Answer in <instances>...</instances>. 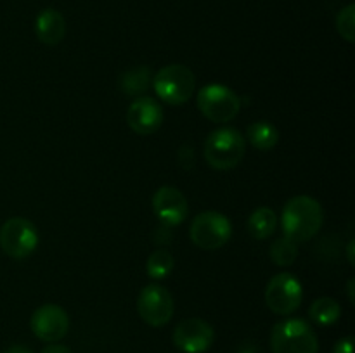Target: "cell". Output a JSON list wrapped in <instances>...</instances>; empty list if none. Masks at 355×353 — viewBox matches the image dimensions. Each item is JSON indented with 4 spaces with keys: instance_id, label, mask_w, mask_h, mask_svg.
<instances>
[{
    "instance_id": "17",
    "label": "cell",
    "mask_w": 355,
    "mask_h": 353,
    "mask_svg": "<svg viewBox=\"0 0 355 353\" xmlns=\"http://www.w3.org/2000/svg\"><path fill=\"white\" fill-rule=\"evenodd\" d=\"M309 317L318 325H322V327L333 325L342 317V307H340L335 298H318L309 308Z\"/></svg>"
},
{
    "instance_id": "12",
    "label": "cell",
    "mask_w": 355,
    "mask_h": 353,
    "mask_svg": "<svg viewBox=\"0 0 355 353\" xmlns=\"http://www.w3.org/2000/svg\"><path fill=\"white\" fill-rule=\"evenodd\" d=\"M153 210L162 224L177 227L187 218L189 204H187L186 196L177 187L163 185L153 196Z\"/></svg>"
},
{
    "instance_id": "13",
    "label": "cell",
    "mask_w": 355,
    "mask_h": 353,
    "mask_svg": "<svg viewBox=\"0 0 355 353\" xmlns=\"http://www.w3.org/2000/svg\"><path fill=\"white\" fill-rule=\"evenodd\" d=\"M163 116L165 114L158 100L149 96H141L128 107L127 123L137 135H151L162 127Z\"/></svg>"
},
{
    "instance_id": "22",
    "label": "cell",
    "mask_w": 355,
    "mask_h": 353,
    "mask_svg": "<svg viewBox=\"0 0 355 353\" xmlns=\"http://www.w3.org/2000/svg\"><path fill=\"white\" fill-rule=\"evenodd\" d=\"M333 353H354V339L350 336L338 339L333 346Z\"/></svg>"
},
{
    "instance_id": "21",
    "label": "cell",
    "mask_w": 355,
    "mask_h": 353,
    "mask_svg": "<svg viewBox=\"0 0 355 353\" xmlns=\"http://www.w3.org/2000/svg\"><path fill=\"white\" fill-rule=\"evenodd\" d=\"M336 30L347 42H355V6L349 3L336 14Z\"/></svg>"
},
{
    "instance_id": "9",
    "label": "cell",
    "mask_w": 355,
    "mask_h": 353,
    "mask_svg": "<svg viewBox=\"0 0 355 353\" xmlns=\"http://www.w3.org/2000/svg\"><path fill=\"white\" fill-rule=\"evenodd\" d=\"M137 311L142 320L151 327L168 324L175 311V301L170 291L159 284H149L137 298Z\"/></svg>"
},
{
    "instance_id": "23",
    "label": "cell",
    "mask_w": 355,
    "mask_h": 353,
    "mask_svg": "<svg viewBox=\"0 0 355 353\" xmlns=\"http://www.w3.org/2000/svg\"><path fill=\"white\" fill-rule=\"evenodd\" d=\"M40 353H73L68 346L58 345V343H51L49 346H45Z\"/></svg>"
},
{
    "instance_id": "10",
    "label": "cell",
    "mask_w": 355,
    "mask_h": 353,
    "mask_svg": "<svg viewBox=\"0 0 355 353\" xmlns=\"http://www.w3.org/2000/svg\"><path fill=\"white\" fill-rule=\"evenodd\" d=\"M173 345L184 353H205L215 341V331L203 318H186L173 329Z\"/></svg>"
},
{
    "instance_id": "18",
    "label": "cell",
    "mask_w": 355,
    "mask_h": 353,
    "mask_svg": "<svg viewBox=\"0 0 355 353\" xmlns=\"http://www.w3.org/2000/svg\"><path fill=\"white\" fill-rule=\"evenodd\" d=\"M153 82L151 69L146 66H137L134 69H128L120 78V89L123 90L125 96H137L141 97L146 90L149 89Z\"/></svg>"
},
{
    "instance_id": "25",
    "label": "cell",
    "mask_w": 355,
    "mask_h": 353,
    "mask_svg": "<svg viewBox=\"0 0 355 353\" xmlns=\"http://www.w3.org/2000/svg\"><path fill=\"white\" fill-rule=\"evenodd\" d=\"M354 248H355V241H352L347 244V258H349V263L350 265H355V258H354Z\"/></svg>"
},
{
    "instance_id": "8",
    "label": "cell",
    "mask_w": 355,
    "mask_h": 353,
    "mask_svg": "<svg viewBox=\"0 0 355 353\" xmlns=\"http://www.w3.org/2000/svg\"><path fill=\"white\" fill-rule=\"evenodd\" d=\"M304 300L302 282L290 272L276 273L267 282L266 303L276 315H291L300 308Z\"/></svg>"
},
{
    "instance_id": "19",
    "label": "cell",
    "mask_w": 355,
    "mask_h": 353,
    "mask_svg": "<svg viewBox=\"0 0 355 353\" xmlns=\"http://www.w3.org/2000/svg\"><path fill=\"white\" fill-rule=\"evenodd\" d=\"M173 266H175V260H173L172 253L163 248L151 253V256L148 258V263H146L148 275L156 280H162L165 277H168L172 273Z\"/></svg>"
},
{
    "instance_id": "1",
    "label": "cell",
    "mask_w": 355,
    "mask_h": 353,
    "mask_svg": "<svg viewBox=\"0 0 355 353\" xmlns=\"http://www.w3.org/2000/svg\"><path fill=\"white\" fill-rule=\"evenodd\" d=\"M322 221H324L322 206L311 196L291 197L281 215V227L284 235L295 242L311 241L321 230Z\"/></svg>"
},
{
    "instance_id": "7",
    "label": "cell",
    "mask_w": 355,
    "mask_h": 353,
    "mask_svg": "<svg viewBox=\"0 0 355 353\" xmlns=\"http://www.w3.org/2000/svg\"><path fill=\"white\" fill-rule=\"evenodd\" d=\"M38 230L28 218H9L0 227V248L12 260H24L37 249Z\"/></svg>"
},
{
    "instance_id": "6",
    "label": "cell",
    "mask_w": 355,
    "mask_h": 353,
    "mask_svg": "<svg viewBox=\"0 0 355 353\" xmlns=\"http://www.w3.org/2000/svg\"><path fill=\"white\" fill-rule=\"evenodd\" d=\"M189 235L194 246L214 251L227 244L232 235V225L229 218L218 211H203L191 221Z\"/></svg>"
},
{
    "instance_id": "2",
    "label": "cell",
    "mask_w": 355,
    "mask_h": 353,
    "mask_svg": "<svg viewBox=\"0 0 355 353\" xmlns=\"http://www.w3.org/2000/svg\"><path fill=\"white\" fill-rule=\"evenodd\" d=\"M205 159L215 170H232L243 161L246 154L245 137L231 127L214 130L205 141Z\"/></svg>"
},
{
    "instance_id": "26",
    "label": "cell",
    "mask_w": 355,
    "mask_h": 353,
    "mask_svg": "<svg viewBox=\"0 0 355 353\" xmlns=\"http://www.w3.org/2000/svg\"><path fill=\"white\" fill-rule=\"evenodd\" d=\"M355 279H349L347 282V293H349V300L350 303H355V296H354V289H355Z\"/></svg>"
},
{
    "instance_id": "24",
    "label": "cell",
    "mask_w": 355,
    "mask_h": 353,
    "mask_svg": "<svg viewBox=\"0 0 355 353\" xmlns=\"http://www.w3.org/2000/svg\"><path fill=\"white\" fill-rule=\"evenodd\" d=\"M3 353H33V352H31L30 348H26V346L14 345V346H9V348H7Z\"/></svg>"
},
{
    "instance_id": "4",
    "label": "cell",
    "mask_w": 355,
    "mask_h": 353,
    "mask_svg": "<svg viewBox=\"0 0 355 353\" xmlns=\"http://www.w3.org/2000/svg\"><path fill=\"white\" fill-rule=\"evenodd\" d=\"M155 92L170 106H182L193 97L196 89L194 73L184 64H168L159 69L153 78Z\"/></svg>"
},
{
    "instance_id": "14",
    "label": "cell",
    "mask_w": 355,
    "mask_h": 353,
    "mask_svg": "<svg viewBox=\"0 0 355 353\" xmlns=\"http://www.w3.org/2000/svg\"><path fill=\"white\" fill-rule=\"evenodd\" d=\"M35 33L45 45H58L66 35V21L59 10L44 9L35 19Z\"/></svg>"
},
{
    "instance_id": "11",
    "label": "cell",
    "mask_w": 355,
    "mask_h": 353,
    "mask_svg": "<svg viewBox=\"0 0 355 353\" xmlns=\"http://www.w3.org/2000/svg\"><path fill=\"white\" fill-rule=\"evenodd\" d=\"M31 331L40 341L45 343H58L68 334L69 317L64 308L59 305H42L40 308L31 315Z\"/></svg>"
},
{
    "instance_id": "3",
    "label": "cell",
    "mask_w": 355,
    "mask_h": 353,
    "mask_svg": "<svg viewBox=\"0 0 355 353\" xmlns=\"http://www.w3.org/2000/svg\"><path fill=\"white\" fill-rule=\"evenodd\" d=\"M270 350L272 353H318L319 339L307 320L290 317L272 327Z\"/></svg>"
},
{
    "instance_id": "20",
    "label": "cell",
    "mask_w": 355,
    "mask_h": 353,
    "mask_svg": "<svg viewBox=\"0 0 355 353\" xmlns=\"http://www.w3.org/2000/svg\"><path fill=\"white\" fill-rule=\"evenodd\" d=\"M269 255L274 265L277 266L293 265L295 260H297L298 256V242L291 241V239H288L286 235H284V237L276 239V241L272 242V246H270Z\"/></svg>"
},
{
    "instance_id": "15",
    "label": "cell",
    "mask_w": 355,
    "mask_h": 353,
    "mask_svg": "<svg viewBox=\"0 0 355 353\" xmlns=\"http://www.w3.org/2000/svg\"><path fill=\"white\" fill-rule=\"evenodd\" d=\"M246 137H248L250 144L259 151H270L276 147L277 141H279V132H277L276 125H272L267 120L255 121L246 130Z\"/></svg>"
},
{
    "instance_id": "5",
    "label": "cell",
    "mask_w": 355,
    "mask_h": 353,
    "mask_svg": "<svg viewBox=\"0 0 355 353\" xmlns=\"http://www.w3.org/2000/svg\"><path fill=\"white\" fill-rule=\"evenodd\" d=\"M198 107L207 120L214 123H227L238 116L241 109V99L229 87L211 83L198 92Z\"/></svg>"
},
{
    "instance_id": "16",
    "label": "cell",
    "mask_w": 355,
    "mask_h": 353,
    "mask_svg": "<svg viewBox=\"0 0 355 353\" xmlns=\"http://www.w3.org/2000/svg\"><path fill=\"white\" fill-rule=\"evenodd\" d=\"M277 228V215L270 208L262 206L257 208L248 218V232L253 239H262L270 237Z\"/></svg>"
}]
</instances>
